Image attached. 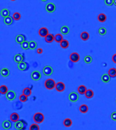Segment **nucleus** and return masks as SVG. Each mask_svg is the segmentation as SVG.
<instances>
[{"label":"nucleus","mask_w":116,"mask_h":130,"mask_svg":"<svg viewBox=\"0 0 116 130\" xmlns=\"http://www.w3.org/2000/svg\"><path fill=\"white\" fill-rule=\"evenodd\" d=\"M56 82L54 79H48L45 81L44 86L47 89L52 90L56 87Z\"/></svg>","instance_id":"obj_1"},{"label":"nucleus","mask_w":116,"mask_h":130,"mask_svg":"<svg viewBox=\"0 0 116 130\" xmlns=\"http://www.w3.org/2000/svg\"><path fill=\"white\" fill-rule=\"evenodd\" d=\"M33 121L37 124H40L44 121V115L41 112H36L33 115Z\"/></svg>","instance_id":"obj_2"},{"label":"nucleus","mask_w":116,"mask_h":130,"mask_svg":"<svg viewBox=\"0 0 116 130\" xmlns=\"http://www.w3.org/2000/svg\"><path fill=\"white\" fill-rule=\"evenodd\" d=\"M69 58H70V60L71 62L76 63V62H79V60L80 59V56L77 52H73V53H71V55L69 56Z\"/></svg>","instance_id":"obj_3"},{"label":"nucleus","mask_w":116,"mask_h":130,"mask_svg":"<svg viewBox=\"0 0 116 130\" xmlns=\"http://www.w3.org/2000/svg\"><path fill=\"white\" fill-rule=\"evenodd\" d=\"M43 73L45 76H50L53 73V68L52 67L50 66H45L43 68Z\"/></svg>","instance_id":"obj_4"},{"label":"nucleus","mask_w":116,"mask_h":130,"mask_svg":"<svg viewBox=\"0 0 116 130\" xmlns=\"http://www.w3.org/2000/svg\"><path fill=\"white\" fill-rule=\"evenodd\" d=\"M31 79L35 81H39L41 77V74L40 73V72L38 71H35L32 72V73L31 74Z\"/></svg>","instance_id":"obj_5"},{"label":"nucleus","mask_w":116,"mask_h":130,"mask_svg":"<svg viewBox=\"0 0 116 130\" xmlns=\"http://www.w3.org/2000/svg\"><path fill=\"white\" fill-rule=\"evenodd\" d=\"M69 100L71 101V102H76L79 100L78 93L75 92H71L69 95Z\"/></svg>","instance_id":"obj_6"},{"label":"nucleus","mask_w":116,"mask_h":130,"mask_svg":"<svg viewBox=\"0 0 116 130\" xmlns=\"http://www.w3.org/2000/svg\"><path fill=\"white\" fill-rule=\"evenodd\" d=\"M45 10L48 13H53L56 10V5L53 3H49L45 6Z\"/></svg>","instance_id":"obj_7"},{"label":"nucleus","mask_w":116,"mask_h":130,"mask_svg":"<svg viewBox=\"0 0 116 130\" xmlns=\"http://www.w3.org/2000/svg\"><path fill=\"white\" fill-rule=\"evenodd\" d=\"M65 85H64V83L63 82H58V83H56V87H55V89L57 92H63L64 91V89H65Z\"/></svg>","instance_id":"obj_8"},{"label":"nucleus","mask_w":116,"mask_h":130,"mask_svg":"<svg viewBox=\"0 0 116 130\" xmlns=\"http://www.w3.org/2000/svg\"><path fill=\"white\" fill-rule=\"evenodd\" d=\"M6 96V98H7L8 100L13 101L16 99V94L15 92H14L12 90H10V91H8V92Z\"/></svg>","instance_id":"obj_9"},{"label":"nucleus","mask_w":116,"mask_h":130,"mask_svg":"<svg viewBox=\"0 0 116 130\" xmlns=\"http://www.w3.org/2000/svg\"><path fill=\"white\" fill-rule=\"evenodd\" d=\"M38 34L41 37H44L45 38L49 34L48 29L45 27H41L40 29L38 31Z\"/></svg>","instance_id":"obj_10"},{"label":"nucleus","mask_w":116,"mask_h":130,"mask_svg":"<svg viewBox=\"0 0 116 130\" xmlns=\"http://www.w3.org/2000/svg\"><path fill=\"white\" fill-rule=\"evenodd\" d=\"M14 127L15 129L18 130H23L25 129V125H24V121H17L16 123H14Z\"/></svg>","instance_id":"obj_11"},{"label":"nucleus","mask_w":116,"mask_h":130,"mask_svg":"<svg viewBox=\"0 0 116 130\" xmlns=\"http://www.w3.org/2000/svg\"><path fill=\"white\" fill-rule=\"evenodd\" d=\"M2 127L4 130H10L12 127L11 122L9 120H6L2 123Z\"/></svg>","instance_id":"obj_12"},{"label":"nucleus","mask_w":116,"mask_h":130,"mask_svg":"<svg viewBox=\"0 0 116 130\" xmlns=\"http://www.w3.org/2000/svg\"><path fill=\"white\" fill-rule=\"evenodd\" d=\"M16 41L21 45L23 42L25 41V37L23 35H19L16 37Z\"/></svg>","instance_id":"obj_13"},{"label":"nucleus","mask_w":116,"mask_h":130,"mask_svg":"<svg viewBox=\"0 0 116 130\" xmlns=\"http://www.w3.org/2000/svg\"><path fill=\"white\" fill-rule=\"evenodd\" d=\"M19 115L18 113H16V112H13V113H12L11 115H10V119H11V121L12 122H14V123H16L17 121H19Z\"/></svg>","instance_id":"obj_14"},{"label":"nucleus","mask_w":116,"mask_h":130,"mask_svg":"<svg viewBox=\"0 0 116 130\" xmlns=\"http://www.w3.org/2000/svg\"><path fill=\"white\" fill-rule=\"evenodd\" d=\"M69 32H70V29L67 26L64 25V26H63L60 28V33H61L62 35H67L69 33Z\"/></svg>","instance_id":"obj_15"},{"label":"nucleus","mask_w":116,"mask_h":130,"mask_svg":"<svg viewBox=\"0 0 116 130\" xmlns=\"http://www.w3.org/2000/svg\"><path fill=\"white\" fill-rule=\"evenodd\" d=\"M10 70L8 69V68H3L1 70V76H3L4 77H7L10 75Z\"/></svg>","instance_id":"obj_16"},{"label":"nucleus","mask_w":116,"mask_h":130,"mask_svg":"<svg viewBox=\"0 0 116 130\" xmlns=\"http://www.w3.org/2000/svg\"><path fill=\"white\" fill-rule=\"evenodd\" d=\"M14 61H15L16 63H20V62H23V60H24V56L23 55H21V54H16L15 56H14Z\"/></svg>","instance_id":"obj_17"},{"label":"nucleus","mask_w":116,"mask_h":130,"mask_svg":"<svg viewBox=\"0 0 116 130\" xmlns=\"http://www.w3.org/2000/svg\"><path fill=\"white\" fill-rule=\"evenodd\" d=\"M0 14L2 17L4 18H6V17H8L10 16V11L9 10L7 9V8H4L1 10V11L0 12Z\"/></svg>","instance_id":"obj_18"},{"label":"nucleus","mask_w":116,"mask_h":130,"mask_svg":"<svg viewBox=\"0 0 116 130\" xmlns=\"http://www.w3.org/2000/svg\"><path fill=\"white\" fill-rule=\"evenodd\" d=\"M54 40V36L53 34L49 33L48 35L45 37V42H47V43H52Z\"/></svg>","instance_id":"obj_19"},{"label":"nucleus","mask_w":116,"mask_h":130,"mask_svg":"<svg viewBox=\"0 0 116 130\" xmlns=\"http://www.w3.org/2000/svg\"><path fill=\"white\" fill-rule=\"evenodd\" d=\"M18 68L20 71H26L27 69V64L25 62H22L18 64Z\"/></svg>","instance_id":"obj_20"},{"label":"nucleus","mask_w":116,"mask_h":130,"mask_svg":"<svg viewBox=\"0 0 116 130\" xmlns=\"http://www.w3.org/2000/svg\"><path fill=\"white\" fill-rule=\"evenodd\" d=\"M80 37H81L82 40H83V41H88L89 39V38H90V35L87 31H84L81 34Z\"/></svg>","instance_id":"obj_21"},{"label":"nucleus","mask_w":116,"mask_h":130,"mask_svg":"<svg viewBox=\"0 0 116 130\" xmlns=\"http://www.w3.org/2000/svg\"><path fill=\"white\" fill-rule=\"evenodd\" d=\"M110 79H111V77L109 76V74H104L102 75L101 77V80L103 83H107L109 82L110 81Z\"/></svg>","instance_id":"obj_22"},{"label":"nucleus","mask_w":116,"mask_h":130,"mask_svg":"<svg viewBox=\"0 0 116 130\" xmlns=\"http://www.w3.org/2000/svg\"><path fill=\"white\" fill-rule=\"evenodd\" d=\"M97 19L100 22H105L107 20V16L103 13H101L98 14Z\"/></svg>","instance_id":"obj_23"},{"label":"nucleus","mask_w":116,"mask_h":130,"mask_svg":"<svg viewBox=\"0 0 116 130\" xmlns=\"http://www.w3.org/2000/svg\"><path fill=\"white\" fill-rule=\"evenodd\" d=\"M79 111L83 114L87 113L88 111V106L86 104H82L79 106Z\"/></svg>","instance_id":"obj_24"},{"label":"nucleus","mask_w":116,"mask_h":130,"mask_svg":"<svg viewBox=\"0 0 116 130\" xmlns=\"http://www.w3.org/2000/svg\"><path fill=\"white\" fill-rule=\"evenodd\" d=\"M13 20L14 19L11 16H8V17H6V18H4V24H6V25H11L13 23Z\"/></svg>","instance_id":"obj_25"},{"label":"nucleus","mask_w":116,"mask_h":130,"mask_svg":"<svg viewBox=\"0 0 116 130\" xmlns=\"http://www.w3.org/2000/svg\"><path fill=\"white\" fill-rule=\"evenodd\" d=\"M87 91V88L84 85H81L78 87V89H77V92L80 94H85Z\"/></svg>","instance_id":"obj_26"},{"label":"nucleus","mask_w":116,"mask_h":130,"mask_svg":"<svg viewBox=\"0 0 116 130\" xmlns=\"http://www.w3.org/2000/svg\"><path fill=\"white\" fill-rule=\"evenodd\" d=\"M8 92V87L5 85H2L0 86V93L3 95H6Z\"/></svg>","instance_id":"obj_27"},{"label":"nucleus","mask_w":116,"mask_h":130,"mask_svg":"<svg viewBox=\"0 0 116 130\" xmlns=\"http://www.w3.org/2000/svg\"><path fill=\"white\" fill-rule=\"evenodd\" d=\"M60 47L62 48L63 49H67L69 48V41L67 40H66V39H63V41H61L60 43Z\"/></svg>","instance_id":"obj_28"},{"label":"nucleus","mask_w":116,"mask_h":130,"mask_svg":"<svg viewBox=\"0 0 116 130\" xmlns=\"http://www.w3.org/2000/svg\"><path fill=\"white\" fill-rule=\"evenodd\" d=\"M73 122H72V120L71 119H65L63 121V125L64 126H65L66 127H70L72 125Z\"/></svg>","instance_id":"obj_29"},{"label":"nucleus","mask_w":116,"mask_h":130,"mask_svg":"<svg viewBox=\"0 0 116 130\" xmlns=\"http://www.w3.org/2000/svg\"><path fill=\"white\" fill-rule=\"evenodd\" d=\"M84 95H85L86 98H88V99H90V98H93L94 92L92 90V89H87L86 93H85Z\"/></svg>","instance_id":"obj_30"},{"label":"nucleus","mask_w":116,"mask_h":130,"mask_svg":"<svg viewBox=\"0 0 116 130\" xmlns=\"http://www.w3.org/2000/svg\"><path fill=\"white\" fill-rule=\"evenodd\" d=\"M63 40V36L62 35V34L58 33L54 36V41L57 43H60Z\"/></svg>","instance_id":"obj_31"},{"label":"nucleus","mask_w":116,"mask_h":130,"mask_svg":"<svg viewBox=\"0 0 116 130\" xmlns=\"http://www.w3.org/2000/svg\"><path fill=\"white\" fill-rule=\"evenodd\" d=\"M108 74L111 77H116V68H111L108 71Z\"/></svg>","instance_id":"obj_32"},{"label":"nucleus","mask_w":116,"mask_h":130,"mask_svg":"<svg viewBox=\"0 0 116 130\" xmlns=\"http://www.w3.org/2000/svg\"><path fill=\"white\" fill-rule=\"evenodd\" d=\"M23 94L25 95L26 96L29 97L31 95V89L29 87H26L23 90Z\"/></svg>","instance_id":"obj_33"},{"label":"nucleus","mask_w":116,"mask_h":130,"mask_svg":"<svg viewBox=\"0 0 116 130\" xmlns=\"http://www.w3.org/2000/svg\"><path fill=\"white\" fill-rule=\"evenodd\" d=\"M98 34H99L100 35H102V36L105 35L107 34V29H106L105 27H103V26L100 27V28L98 29Z\"/></svg>","instance_id":"obj_34"},{"label":"nucleus","mask_w":116,"mask_h":130,"mask_svg":"<svg viewBox=\"0 0 116 130\" xmlns=\"http://www.w3.org/2000/svg\"><path fill=\"white\" fill-rule=\"evenodd\" d=\"M37 46H38V44H37L36 41H29V49H31V50H35V49L37 48Z\"/></svg>","instance_id":"obj_35"},{"label":"nucleus","mask_w":116,"mask_h":130,"mask_svg":"<svg viewBox=\"0 0 116 130\" xmlns=\"http://www.w3.org/2000/svg\"><path fill=\"white\" fill-rule=\"evenodd\" d=\"M84 62H85V63L86 64H90L92 62V56H89V55H88V56H86L84 57Z\"/></svg>","instance_id":"obj_36"},{"label":"nucleus","mask_w":116,"mask_h":130,"mask_svg":"<svg viewBox=\"0 0 116 130\" xmlns=\"http://www.w3.org/2000/svg\"><path fill=\"white\" fill-rule=\"evenodd\" d=\"M21 48L25 50H26L28 49H29V42L25 41V42H23V43L21 44Z\"/></svg>","instance_id":"obj_37"},{"label":"nucleus","mask_w":116,"mask_h":130,"mask_svg":"<svg viewBox=\"0 0 116 130\" xmlns=\"http://www.w3.org/2000/svg\"><path fill=\"white\" fill-rule=\"evenodd\" d=\"M12 18L15 20H19L21 19V15L19 12H14L13 15H12Z\"/></svg>","instance_id":"obj_38"},{"label":"nucleus","mask_w":116,"mask_h":130,"mask_svg":"<svg viewBox=\"0 0 116 130\" xmlns=\"http://www.w3.org/2000/svg\"><path fill=\"white\" fill-rule=\"evenodd\" d=\"M39 125H38L37 123H33L32 125H31L29 127V130H39Z\"/></svg>","instance_id":"obj_39"},{"label":"nucleus","mask_w":116,"mask_h":130,"mask_svg":"<svg viewBox=\"0 0 116 130\" xmlns=\"http://www.w3.org/2000/svg\"><path fill=\"white\" fill-rule=\"evenodd\" d=\"M27 96H26L25 95H24V94H22V95H20V97H19V100L21 102H25L27 101Z\"/></svg>","instance_id":"obj_40"},{"label":"nucleus","mask_w":116,"mask_h":130,"mask_svg":"<svg viewBox=\"0 0 116 130\" xmlns=\"http://www.w3.org/2000/svg\"><path fill=\"white\" fill-rule=\"evenodd\" d=\"M105 4L107 6H111L114 4V0H105Z\"/></svg>","instance_id":"obj_41"},{"label":"nucleus","mask_w":116,"mask_h":130,"mask_svg":"<svg viewBox=\"0 0 116 130\" xmlns=\"http://www.w3.org/2000/svg\"><path fill=\"white\" fill-rule=\"evenodd\" d=\"M111 119H112L113 121H116V111L113 112L111 115Z\"/></svg>","instance_id":"obj_42"},{"label":"nucleus","mask_w":116,"mask_h":130,"mask_svg":"<svg viewBox=\"0 0 116 130\" xmlns=\"http://www.w3.org/2000/svg\"><path fill=\"white\" fill-rule=\"evenodd\" d=\"M112 61L114 63L116 64V54H115L112 56Z\"/></svg>","instance_id":"obj_43"},{"label":"nucleus","mask_w":116,"mask_h":130,"mask_svg":"<svg viewBox=\"0 0 116 130\" xmlns=\"http://www.w3.org/2000/svg\"><path fill=\"white\" fill-rule=\"evenodd\" d=\"M37 52H38V54H41L43 53V50L41 48H38V50H37Z\"/></svg>","instance_id":"obj_44"},{"label":"nucleus","mask_w":116,"mask_h":130,"mask_svg":"<svg viewBox=\"0 0 116 130\" xmlns=\"http://www.w3.org/2000/svg\"><path fill=\"white\" fill-rule=\"evenodd\" d=\"M41 1H43V2H45V1H47L48 0H41Z\"/></svg>","instance_id":"obj_45"},{"label":"nucleus","mask_w":116,"mask_h":130,"mask_svg":"<svg viewBox=\"0 0 116 130\" xmlns=\"http://www.w3.org/2000/svg\"><path fill=\"white\" fill-rule=\"evenodd\" d=\"M114 5L116 6V0H114Z\"/></svg>","instance_id":"obj_46"},{"label":"nucleus","mask_w":116,"mask_h":130,"mask_svg":"<svg viewBox=\"0 0 116 130\" xmlns=\"http://www.w3.org/2000/svg\"><path fill=\"white\" fill-rule=\"evenodd\" d=\"M11 1H16V0H11Z\"/></svg>","instance_id":"obj_47"},{"label":"nucleus","mask_w":116,"mask_h":130,"mask_svg":"<svg viewBox=\"0 0 116 130\" xmlns=\"http://www.w3.org/2000/svg\"></svg>","instance_id":"obj_48"}]
</instances>
